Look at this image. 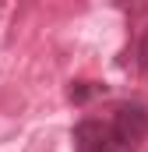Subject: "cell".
Segmentation results:
<instances>
[{
	"label": "cell",
	"mask_w": 148,
	"mask_h": 152,
	"mask_svg": "<svg viewBox=\"0 0 148 152\" xmlns=\"http://www.w3.org/2000/svg\"><path fill=\"white\" fill-rule=\"evenodd\" d=\"M99 92H106V88H99V85H92V81H74L71 85V99L74 103H85V99H92V96H99Z\"/></svg>",
	"instance_id": "3"
},
{
	"label": "cell",
	"mask_w": 148,
	"mask_h": 152,
	"mask_svg": "<svg viewBox=\"0 0 148 152\" xmlns=\"http://www.w3.org/2000/svg\"><path fill=\"white\" fill-rule=\"evenodd\" d=\"M74 142H78V152H134L131 145L116 142L113 127L102 120H81L74 131Z\"/></svg>",
	"instance_id": "1"
},
{
	"label": "cell",
	"mask_w": 148,
	"mask_h": 152,
	"mask_svg": "<svg viewBox=\"0 0 148 152\" xmlns=\"http://www.w3.org/2000/svg\"><path fill=\"white\" fill-rule=\"evenodd\" d=\"M113 138L116 142H123V145H138L141 138L148 134V110L145 106H138V103H123L116 113H113Z\"/></svg>",
	"instance_id": "2"
}]
</instances>
